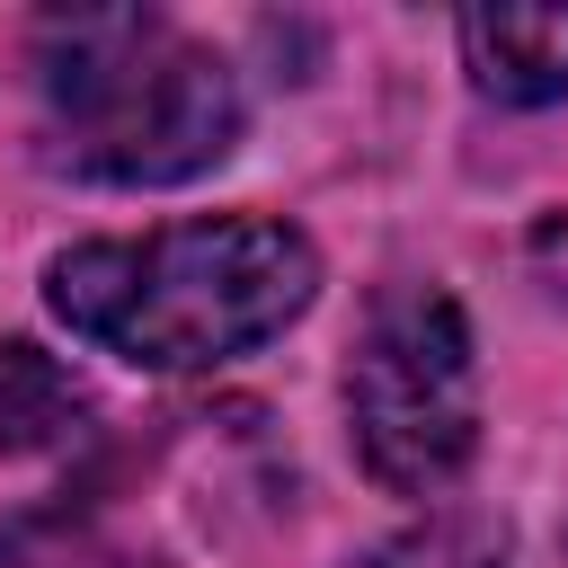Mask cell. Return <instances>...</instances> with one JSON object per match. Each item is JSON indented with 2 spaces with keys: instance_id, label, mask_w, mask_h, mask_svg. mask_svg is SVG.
<instances>
[{
  "instance_id": "obj_1",
  "label": "cell",
  "mask_w": 568,
  "mask_h": 568,
  "mask_svg": "<svg viewBox=\"0 0 568 568\" xmlns=\"http://www.w3.org/2000/svg\"><path fill=\"white\" fill-rule=\"evenodd\" d=\"M320 293V257L293 222L222 213V222H169L151 240H98L53 257L44 302L71 337L151 364V373H195L222 355L266 346L302 302Z\"/></svg>"
},
{
  "instance_id": "obj_2",
  "label": "cell",
  "mask_w": 568,
  "mask_h": 568,
  "mask_svg": "<svg viewBox=\"0 0 568 568\" xmlns=\"http://www.w3.org/2000/svg\"><path fill=\"white\" fill-rule=\"evenodd\" d=\"M44 106L80 178L178 186L213 169L240 133V89L222 53L151 9H80L44 27Z\"/></svg>"
},
{
  "instance_id": "obj_3",
  "label": "cell",
  "mask_w": 568,
  "mask_h": 568,
  "mask_svg": "<svg viewBox=\"0 0 568 568\" xmlns=\"http://www.w3.org/2000/svg\"><path fill=\"white\" fill-rule=\"evenodd\" d=\"M346 417H355V453L382 488L426 497L470 462L479 435V382H470V328L453 311V293H390L346 364Z\"/></svg>"
},
{
  "instance_id": "obj_4",
  "label": "cell",
  "mask_w": 568,
  "mask_h": 568,
  "mask_svg": "<svg viewBox=\"0 0 568 568\" xmlns=\"http://www.w3.org/2000/svg\"><path fill=\"white\" fill-rule=\"evenodd\" d=\"M462 53L488 98L506 106H550L568 98V9H470Z\"/></svg>"
},
{
  "instance_id": "obj_5",
  "label": "cell",
  "mask_w": 568,
  "mask_h": 568,
  "mask_svg": "<svg viewBox=\"0 0 568 568\" xmlns=\"http://www.w3.org/2000/svg\"><path fill=\"white\" fill-rule=\"evenodd\" d=\"M80 417H89V399L44 346H0V453H44Z\"/></svg>"
},
{
  "instance_id": "obj_6",
  "label": "cell",
  "mask_w": 568,
  "mask_h": 568,
  "mask_svg": "<svg viewBox=\"0 0 568 568\" xmlns=\"http://www.w3.org/2000/svg\"><path fill=\"white\" fill-rule=\"evenodd\" d=\"M355 568H506V532H497L488 515H435V524L382 541V550L355 559Z\"/></svg>"
}]
</instances>
